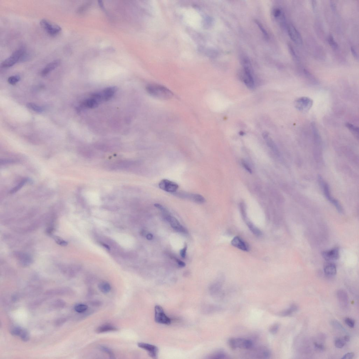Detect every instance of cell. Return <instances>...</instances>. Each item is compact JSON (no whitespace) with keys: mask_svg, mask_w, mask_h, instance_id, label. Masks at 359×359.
Returning a JSON list of instances; mask_svg holds the SVG:
<instances>
[{"mask_svg":"<svg viewBox=\"0 0 359 359\" xmlns=\"http://www.w3.org/2000/svg\"><path fill=\"white\" fill-rule=\"evenodd\" d=\"M242 164L243 166H244L245 169H246V171H248L249 173H252V170H251L250 167H249V166L248 165V164L246 163L245 162L242 161Z\"/></svg>","mask_w":359,"mask_h":359,"instance_id":"47","label":"cell"},{"mask_svg":"<svg viewBox=\"0 0 359 359\" xmlns=\"http://www.w3.org/2000/svg\"><path fill=\"white\" fill-rule=\"evenodd\" d=\"M118 328L110 324H105L101 325L97 328L96 330L97 333H103L107 332L118 331Z\"/></svg>","mask_w":359,"mask_h":359,"instance_id":"20","label":"cell"},{"mask_svg":"<svg viewBox=\"0 0 359 359\" xmlns=\"http://www.w3.org/2000/svg\"><path fill=\"white\" fill-rule=\"evenodd\" d=\"M244 67L243 70L242 79L246 86L251 89L254 88L255 83L252 72L250 68V64L247 60L244 61Z\"/></svg>","mask_w":359,"mask_h":359,"instance_id":"5","label":"cell"},{"mask_svg":"<svg viewBox=\"0 0 359 359\" xmlns=\"http://www.w3.org/2000/svg\"><path fill=\"white\" fill-rule=\"evenodd\" d=\"M328 40L330 46H331L332 48H338V43H337L336 41H335V40L334 39L333 37L331 36V35L329 37Z\"/></svg>","mask_w":359,"mask_h":359,"instance_id":"41","label":"cell"},{"mask_svg":"<svg viewBox=\"0 0 359 359\" xmlns=\"http://www.w3.org/2000/svg\"><path fill=\"white\" fill-rule=\"evenodd\" d=\"M187 249V244L186 243H184V247L183 249L180 251V254L181 256L183 258H185L186 256V251Z\"/></svg>","mask_w":359,"mask_h":359,"instance_id":"45","label":"cell"},{"mask_svg":"<svg viewBox=\"0 0 359 359\" xmlns=\"http://www.w3.org/2000/svg\"><path fill=\"white\" fill-rule=\"evenodd\" d=\"M228 358L229 357L227 354L224 351L221 350L215 352L210 356L209 357L210 359H223Z\"/></svg>","mask_w":359,"mask_h":359,"instance_id":"25","label":"cell"},{"mask_svg":"<svg viewBox=\"0 0 359 359\" xmlns=\"http://www.w3.org/2000/svg\"><path fill=\"white\" fill-rule=\"evenodd\" d=\"M312 6H313V9H315L316 7V3H315V1H312Z\"/></svg>","mask_w":359,"mask_h":359,"instance_id":"53","label":"cell"},{"mask_svg":"<svg viewBox=\"0 0 359 359\" xmlns=\"http://www.w3.org/2000/svg\"><path fill=\"white\" fill-rule=\"evenodd\" d=\"M288 32L290 38L295 43L298 44H301L302 43V39L301 35L298 30L292 25H289L288 26Z\"/></svg>","mask_w":359,"mask_h":359,"instance_id":"13","label":"cell"},{"mask_svg":"<svg viewBox=\"0 0 359 359\" xmlns=\"http://www.w3.org/2000/svg\"><path fill=\"white\" fill-rule=\"evenodd\" d=\"M345 322L347 325L350 328H353L355 327V322L351 318H347L345 319Z\"/></svg>","mask_w":359,"mask_h":359,"instance_id":"42","label":"cell"},{"mask_svg":"<svg viewBox=\"0 0 359 359\" xmlns=\"http://www.w3.org/2000/svg\"><path fill=\"white\" fill-rule=\"evenodd\" d=\"M337 297L340 306L342 308L346 309L348 306L349 300L348 294L343 290H339L337 292Z\"/></svg>","mask_w":359,"mask_h":359,"instance_id":"15","label":"cell"},{"mask_svg":"<svg viewBox=\"0 0 359 359\" xmlns=\"http://www.w3.org/2000/svg\"><path fill=\"white\" fill-rule=\"evenodd\" d=\"M146 90L149 94L161 100H168L173 96V94L168 88L163 86L155 84L148 85Z\"/></svg>","mask_w":359,"mask_h":359,"instance_id":"1","label":"cell"},{"mask_svg":"<svg viewBox=\"0 0 359 359\" xmlns=\"http://www.w3.org/2000/svg\"><path fill=\"white\" fill-rule=\"evenodd\" d=\"M228 345L231 349L237 348L249 350L253 348V343L251 340L242 338H231L228 340Z\"/></svg>","mask_w":359,"mask_h":359,"instance_id":"4","label":"cell"},{"mask_svg":"<svg viewBox=\"0 0 359 359\" xmlns=\"http://www.w3.org/2000/svg\"><path fill=\"white\" fill-rule=\"evenodd\" d=\"M17 258L19 262L23 266H28L32 262L31 256L25 253H18L17 254Z\"/></svg>","mask_w":359,"mask_h":359,"instance_id":"21","label":"cell"},{"mask_svg":"<svg viewBox=\"0 0 359 359\" xmlns=\"http://www.w3.org/2000/svg\"><path fill=\"white\" fill-rule=\"evenodd\" d=\"M255 23L257 25L259 29L260 30L262 33L263 36H264L265 38L266 39H269V35L266 31V29H265L264 26H263L262 24L260 22L257 20H255Z\"/></svg>","mask_w":359,"mask_h":359,"instance_id":"30","label":"cell"},{"mask_svg":"<svg viewBox=\"0 0 359 359\" xmlns=\"http://www.w3.org/2000/svg\"><path fill=\"white\" fill-rule=\"evenodd\" d=\"M313 104L311 99L307 97H302L295 101V106L300 111L307 112L311 108Z\"/></svg>","mask_w":359,"mask_h":359,"instance_id":"9","label":"cell"},{"mask_svg":"<svg viewBox=\"0 0 359 359\" xmlns=\"http://www.w3.org/2000/svg\"><path fill=\"white\" fill-rule=\"evenodd\" d=\"M344 340L345 341L348 342L350 341V338L348 335H346L344 337Z\"/></svg>","mask_w":359,"mask_h":359,"instance_id":"52","label":"cell"},{"mask_svg":"<svg viewBox=\"0 0 359 359\" xmlns=\"http://www.w3.org/2000/svg\"><path fill=\"white\" fill-rule=\"evenodd\" d=\"M331 324L334 328L339 330H345V329L339 322L337 320H333L331 322Z\"/></svg>","mask_w":359,"mask_h":359,"instance_id":"35","label":"cell"},{"mask_svg":"<svg viewBox=\"0 0 359 359\" xmlns=\"http://www.w3.org/2000/svg\"><path fill=\"white\" fill-rule=\"evenodd\" d=\"M346 127L353 134L357 139L359 137V128L358 127L355 126L351 124L347 123L346 125Z\"/></svg>","mask_w":359,"mask_h":359,"instance_id":"27","label":"cell"},{"mask_svg":"<svg viewBox=\"0 0 359 359\" xmlns=\"http://www.w3.org/2000/svg\"><path fill=\"white\" fill-rule=\"evenodd\" d=\"M21 79L20 77L18 75H14L10 77L8 79V82L10 84L12 85H14L17 83Z\"/></svg>","mask_w":359,"mask_h":359,"instance_id":"34","label":"cell"},{"mask_svg":"<svg viewBox=\"0 0 359 359\" xmlns=\"http://www.w3.org/2000/svg\"><path fill=\"white\" fill-rule=\"evenodd\" d=\"M231 244L233 246L241 250L247 251H249V247L245 242L240 238L236 236L231 241Z\"/></svg>","mask_w":359,"mask_h":359,"instance_id":"19","label":"cell"},{"mask_svg":"<svg viewBox=\"0 0 359 359\" xmlns=\"http://www.w3.org/2000/svg\"><path fill=\"white\" fill-rule=\"evenodd\" d=\"M98 288L100 291L104 294H107L111 290V286L109 283L103 282L99 283Z\"/></svg>","mask_w":359,"mask_h":359,"instance_id":"26","label":"cell"},{"mask_svg":"<svg viewBox=\"0 0 359 359\" xmlns=\"http://www.w3.org/2000/svg\"><path fill=\"white\" fill-rule=\"evenodd\" d=\"M117 91V88L115 87H110L105 88L100 94L102 100L108 101L115 94Z\"/></svg>","mask_w":359,"mask_h":359,"instance_id":"18","label":"cell"},{"mask_svg":"<svg viewBox=\"0 0 359 359\" xmlns=\"http://www.w3.org/2000/svg\"><path fill=\"white\" fill-rule=\"evenodd\" d=\"M321 182L322 185V186H323L324 192L325 197L333 205H334L339 212L342 213L343 209H342L341 206H340L339 202L338 200L332 197L330 194L329 188L328 184L326 183L323 182L322 180L321 181Z\"/></svg>","mask_w":359,"mask_h":359,"instance_id":"11","label":"cell"},{"mask_svg":"<svg viewBox=\"0 0 359 359\" xmlns=\"http://www.w3.org/2000/svg\"><path fill=\"white\" fill-rule=\"evenodd\" d=\"M26 52V49L24 47H21L18 48L13 52L10 56L1 63V68H9L13 66L18 61H22Z\"/></svg>","mask_w":359,"mask_h":359,"instance_id":"3","label":"cell"},{"mask_svg":"<svg viewBox=\"0 0 359 359\" xmlns=\"http://www.w3.org/2000/svg\"><path fill=\"white\" fill-rule=\"evenodd\" d=\"M314 347L317 350L320 352H323L325 350V347L322 344L318 343H314Z\"/></svg>","mask_w":359,"mask_h":359,"instance_id":"43","label":"cell"},{"mask_svg":"<svg viewBox=\"0 0 359 359\" xmlns=\"http://www.w3.org/2000/svg\"><path fill=\"white\" fill-rule=\"evenodd\" d=\"M88 308V306L83 304H78L75 305L74 307L75 311L79 313H83L86 311Z\"/></svg>","mask_w":359,"mask_h":359,"instance_id":"28","label":"cell"},{"mask_svg":"<svg viewBox=\"0 0 359 359\" xmlns=\"http://www.w3.org/2000/svg\"><path fill=\"white\" fill-rule=\"evenodd\" d=\"M322 256L327 261L336 260L339 258V250L338 248H334L330 250L324 251L322 253Z\"/></svg>","mask_w":359,"mask_h":359,"instance_id":"14","label":"cell"},{"mask_svg":"<svg viewBox=\"0 0 359 359\" xmlns=\"http://www.w3.org/2000/svg\"><path fill=\"white\" fill-rule=\"evenodd\" d=\"M156 322L161 324L169 325L171 323V320L165 314L162 307L156 306L155 307V317Z\"/></svg>","mask_w":359,"mask_h":359,"instance_id":"7","label":"cell"},{"mask_svg":"<svg viewBox=\"0 0 359 359\" xmlns=\"http://www.w3.org/2000/svg\"><path fill=\"white\" fill-rule=\"evenodd\" d=\"M146 238L147 240H151L153 238V235L152 234H148L146 235Z\"/></svg>","mask_w":359,"mask_h":359,"instance_id":"51","label":"cell"},{"mask_svg":"<svg viewBox=\"0 0 359 359\" xmlns=\"http://www.w3.org/2000/svg\"><path fill=\"white\" fill-rule=\"evenodd\" d=\"M175 260L176 261H177L178 263V264L179 266H180V267H184L186 266V264L184 262L181 261L180 260L177 259H175Z\"/></svg>","mask_w":359,"mask_h":359,"instance_id":"48","label":"cell"},{"mask_svg":"<svg viewBox=\"0 0 359 359\" xmlns=\"http://www.w3.org/2000/svg\"><path fill=\"white\" fill-rule=\"evenodd\" d=\"M255 358L260 359L269 358L271 356L270 350L266 347H262L257 349L254 353Z\"/></svg>","mask_w":359,"mask_h":359,"instance_id":"17","label":"cell"},{"mask_svg":"<svg viewBox=\"0 0 359 359\" xmlns=\"http://www.w3.org/2000/svg\"><path fill=\"white\" fill-rule=\"evenodd\" d=\"M324 269L325 274L327 276H333L336 274V266L333 263H328L325 265Z\"/></svg>","mask_w":359,"mask_h":359,"instance_id":"22","label":"cell"},{"mask_svg":"<svg viewBox=\"0 0 359 359\" xmlns=\"http://www.w3.org/2000/svg\"><path fill=\"white\" fill-rule=\"evenodd\" d=\"M61 63V61L59 59L54 60L53 61L50 62L43 69L41 72V75L43 77L46 76L49 74L50 72L52 71L58 67Z\"/></svg>","mask_w":359,"mask_h":359,"instance_id":"16","label":"cell"},{"mask_svg":"<svg viewBox=\"0 0 359 359\" xmlns=\"http://www.w3.org/2000/svg\"><path fill=\"white\" fill-rule=\"evenodd\" d=\"M40 23L41 27L50 36H56L61 31V28L59 26L51 22L48 20L42 19Z\"/></svg>","mask_w":359,"mask_h":359,"instance_id":"6","label":"cell"},{"mask_svg":"<svg viewBox=\"0 0 359 359\" xmlns=\"http://www.w3.org/2000/svg\"><path fill=\"white\" fill-rule=\"evenodd\" d=\"M28 108L38 113H41L43 110L42 107L32 103H28L26 105Z\"/></svg>","mask_w":359,"mask_h":359,"instance_id":"29","label":"cell"},{"mask_svg":"<svg viewBox=\"0 0 359 359\" xmlns=\"http://www.w3.org/2000/svg\"><path fill=\"white\" fill-rule=\"evenodd\" d=\"M354 356V354L353 353H348L343 356L342 359H351Z\"/></svg>","mask_w":359,"mask_h":359,"instance_id":"46","label":"cell"},{"mask_svg":"<svg viewBox=\"0 0 359 359\" xmlns=\"http://www.w3.org/2000/svg\"><path fill=\"white\" fill-rule=\"evenodd\" d=\"M53 238L57 244L60 246H67L68 244V243L66 241L62 239L61 238L57 237L56 236H53Z\"/></svg>","mask_w":359,"mask_h":359,"instance_id":"37","label":"cell"},{"mask_svg":"<svg viewBox=\"0 0 359 359\" xmlns=\"http://www.w3.org/2000/svg\"><path fill=\"white\" fill-rule=\"evenodd\" d=\"M247 226L249 227L250 229L251 230V232L253 233L255 235L258 236H260L261 235V231L259 230V229H257L255 226H254V225L252 224L251 222H247Z\"/></svg>","mask_w":359,"mask_h":359,"instance_id":"31","label":"cell"},{"mask_svg":"<svg viewBox=\"0 0 359 359\" xmlns=\"http://www.w3.org/2000/svg\"><path fill=\"white\" fill-rule=\"evenodd\" d=\"M65 304L64 302L61 301H58L56 302L55 304L56 306L62 307V306H64Z\"/></svg>","mask_w":359,"mask_h":359,"instance_id":"49","label":"cell"},{"mask_svg":"<svg viewBox=\"0 0 359 359\" xmlns=\"http://www.w3.org/2000/svg\"><path fill=\"white\" fill-rule=\"evenodd\" d=\"M282 14V12L279 8H276L273 11V15L275 18H278L280 17Z\"/></svg>","mask_w":359,"mask_h":359,"instance_id":"44","label":"cell"},{"mask_svg":"<svg viewBox=\"0 0 359 359\" xmlns=\"http://www.w3.org/2000/svg\"><path fill=\"white\" fill-rule=\"evenodd\" d=\"M156 208L161 211L166 220L171 224L173 229L177 232L186 233L187 231L183 227L175 217L171 215L166 208L160 204H157Z\"/></svg>","mask_w":359,"mask_h":359,"instance_id":"2","label":"cell"},{"mask_svg":"<svg viewBox=\"0 0 359 359\" xmlns=\"http://www.w3.org/2000/svg\"><path fill=\"white\" fill-rule=\"evenodd\" d=\"M100 349L104 353H106L109 356L110 358H115V355L112 351L108 347L105 346L100 347Z\"/></svg>","mask_w":359,"mask_h":359,"instance_id":"33","label":"cell"},{"mask_svg":"<svg viewBox=\"0 0 359 359\" xmlns=\"http://www.w3.org/2000/svg\"><path fill=\"white\" fill-rule=\"evenodd\" d=\"M280 328V325L278 323H275L272 325L269 329V331L272 334L275 335L278 333Z\"/></svg>","mask_w":359,"mask_h":359,"instance_id":"36","label":"cell"},{"mask_svg":"<svg viewBox=\"0 0 359 359\" xmlns=\"http://www.w3.org/2000/svg\"><path fill=\"white\" fill-rule=\"evenodd\" d=\"M351 52L352 54H353V56L355 58H358V54H357L354 48H351Z\"/></svg>","mask_w":359,"mask_h":359,"instance_id":"50","label":"cell"},{"mask_svg":"<svg viewBox=\"0 0 359 359\" xmlns=\"http://www.w3.org/2000/svg\"><path fill=\"white\" fill-rule=\"evenodd\" d=\"M21 339L24 342L28 341L29 339V335L28 332L26 330L23 329L20 336Z\"/></svg>","mask_w":359,"mask_h":359,"instance_id":"38","label":"cell"},{"mask_svg":"<svg viewBox=\"0 0 359 359\" xmlns=\"http://www.w3.org/2000/svg\"><path fill=\"white\" fill-rule=\"evenodd\" d=\"M335 345L336 348L341 349L345 346V342L340 339L338 338L335 340Z\"/></svg>","mask_w":359,"mask_h":359,"instance_id":"40","label":"cell"},{"mask_svg":"<svg viewBox=\"0 0 359 359\" xmlns=\"http://www.w3.org/2000/svg\"><path fill=\"white\" fill-rule=\"evenodd\" d=\"M99 102L96 99L91 97V98L87 99L83 102V105L86 108H96L99 105Z\"/></svg>","mask_w":359,"mask_h":359,"instance_id":"23","label":"cell"},{"mask_svg":"<svg viewBox=\"0 0 359 359\" xmlns=\"http://www.w3.org/2000/svg\"><path fill=\"white\" fill-rule=\"evenodd\" d=\"M298 308V307L296 305L294 304H292L289 308L280 312L278 313V315L279 316L282 317L289 316L293 312L297 311Z\"/></svg>","mask_w":359,"mask_h":359,"instance_id":"24","label":"cell"},{"mask_svg":"<svg viewBox=\"0 0 359 359\" xmlns=\"http://www.w3.org/2000/svg\"><path fill=\"white\" fill-rule=\"evenodd\" d=\"M174 194L178 197L187 199L198 204H202L206 202L205 198L200 194L184 192H176Z\"/></svg>","mask_w":359,"mask_h":359,"instance_id":"8","label":"cell"},{"mask_svg":"<svg viewBox=\"0 0 359 359\" xmlns=\"http://www.w3.org/2000/svg\"><path fill=\"white\" fill-rule=\"evenodd\" d=\"M28 180V179H23L17 186L12 189L10 191L11 193H16L18 190H19L22 187L24 186L25 184H26Z\"/></svg>","mask_w":359,"mask_h":359,"instance_id":"32","label":"cell"},{"mask_svg":"<svg viewBox=\"0 0 359 359\" xmlns=\"http://www.w3.org/2000/svg\"><path fill=\"white\" fill-rule=\"evenodd\" d=\"M23 329L20 327H15L11 330V333L13 335L20 336Z\"/></svg>","mask_w":359,"mask_h":359,"instance_id":"39","label":"cell"},{"mask_svg":"<svg viewBox=\"0 0 359 359\" xmlns=\"http://www.w3.org/2000/svg\"><path fill=\"white\" fill-rule=\"evenodd\" d=\"M159 186L162 190L172 193L177 192L179 187V185L175 182L166 179L161 180Z\"/></svg>","mask_w":359,"mask_h":359,"instance_id":"10","label":"cell"},{"mask_svg":"<svg viewBox=\"0 0 359 359\" xmlns=\"http://www.w3.org/2000/svg\"><path fill=\"white\" fill-rule=\"evenodd\" d=\"M137 345L139 348L146 351L149 356L152 358H157L159 350L155 345L144 343H138Z\"/></svg>","mask_w":359,"mask_h":359,"instance_id":"12","label":"cell"}]
</instances>
